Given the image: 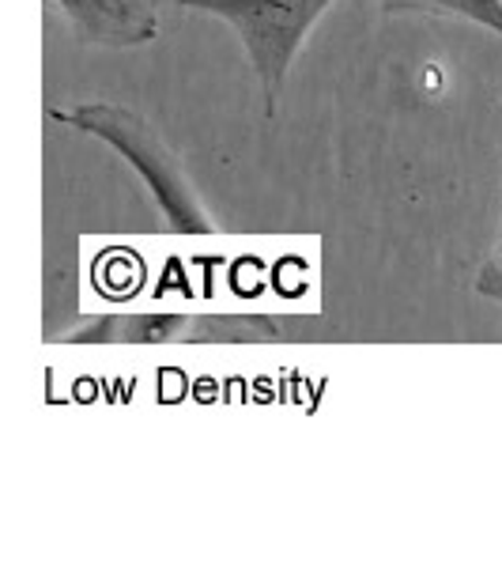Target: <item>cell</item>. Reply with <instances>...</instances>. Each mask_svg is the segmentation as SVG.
I'll use <instances>...</instances> for the list:
<instances>
[{
	"label": "cell",
	"instance_id": "277c9868",
	"mask_svg": "<svg viewBox=\"0 0 502 567\" xmlns=\"http://www.w3.org/2000/svg\"><path fill=\"white\" fill-rule=\"evenodd\" d=\"M317 329V318L253 315V310H205L186 315L178 344H287Z\"/></svg>",
	"mask_w": 502,
	"mask_h": 567
},
{
	"label": "cell",
	"instance_id": "6da1fadb",
	"mask_svg": "<svg viewBox=\"0 0 502 567\" xmlns=\"http://www.w3.org/2000/svg\"><path fill=\"white\" fill-rule=\"evenodd\" d=\"M53 122L69 125V130L95 136L106 148H114L125 163L133 167V175L140 178V186L148 189L159 216L170 224V231L178 235H212V216L205 213L197 189L189 186L181 159L170 152V144L151 130V122H144L136 110L117 106V103H80V106H53Z\"/></svg>",
	"mask_w": 502,
	"mask_h": 567
},
{
	"label": "cell",
	"instance_id": "8992f818",
	"mask_svg": "<svg viewBox=\"0 0 502 567\" xmlns=\"http://www.w3.org/2000/svg\"><path fill=\"white\" fill-rule=\"evenodd\" d=\"M394 16H438V20H469L502 39V0H378Z\"/></svg>",
	"mask_w": 502,
	"mask_h": 567
},
{
	"label": "cell",
	"instance_id": "3957f363",
	"mask_svg": "<svg viewBox=\"0 0 502 567\" xmlns=\"http://www.w3.org/2000/svg\"><path fill=\"white\" fill-rule=\"evenodd\" d=\"M53 16L87 45L140 50L159 34V0H45Z\"/></svg>",
	"mask_w": 502,
	"mask_h": 567
},
{
	"label": "cell",
	"instance_id": "5b68a950",
	"mask_svg": "<svg viewBox=\"0 0 502 567\" xmlns=\"http://www.w3.org/2000/svg\"><path fill=\"white\" fill-rule=\"evenodd\" d=\"M186 315L181 310H129V315H98L69 329L65 344H178Z\"/></svg>",
	"mask_w": 502,
	"mask_h": 567
},
{
	"label": "cell",
	"instance_id": "52a82bcc",
	"mask_svg": "<svg viewBox=\"0 0 502 567\" xmlns=\"http://www.w3.org/2000/svg\"><path fill=\"white\" fill-rule=\"evenodd\" d=\"M477 291H480L483 299H495V303H502V235H499L495 250H491V258L480 265Z\"/></svg>",
	"mask_w": 502,
	"mask_h": 567
},
{
	"label": "cell",
	"instance_id": "7a4b0ae2",
	"mask_svg": "<svg viewBox=\"0 0 502 567\" xmlns=\"http://www.w3.org/2000/svg\"><path fill=\"white\" fill-rule=\"evenodd\" d=\"M178 4L200 16H216L239 34L245 58L258 72L264 114L272 117L306 34L336 0H178Z\"/></svg>",
	"mask_w": 502,
	"mask_h": 567
}]
</instances>
